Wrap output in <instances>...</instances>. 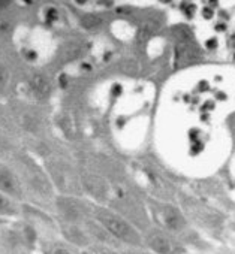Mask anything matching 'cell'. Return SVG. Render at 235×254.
<instances>
[{"label":"cell","instance_id":"4","mask_svg":"<svg viewBox=\"0 0 235 254\" xmlns=\"http://www.w3.org/2000/svg\"><path fill=\"white\" fill-rule=\"evenodd\" d=\"M0 189L8 191V193H17V184L14 175L6 171V169H0Z\"/></svg>","mask_w":235,"mask_h":254},{"label":"cell","instance_id":"6","mask_svg":"<svg viewBox=\"0 0 235 254\" xmlns=\"http://www.w3.org/2000/svg\"><path fill=\"white\" fill-rule=\"evenodd\" d=\"M54 254H71L68 250H65V248H57L56 251H54Z\"/></svg>","mask_w":235,"mask_h":254},{"label":"cell","instance_id":"1","mask_svg":"<svg viewBox=\"0 0 235 254\" xmlns=\"http://www.w3.org/2000/svg\"><path fill=\"white\" fill-rule=\"evenodd\" d=\"M97 218L100 220V223L117 238H120L123 241H128L131 244H138L140 242V236L138 233L134 230L132 226H129L125 220H122L120 217H117L108 211H100L97 214Z\"/></svg>","mask_w":235,"mask_h":254},{"label":"cell","instance_id":"2","mask_svg":"<svg viewBox=\"0 0 235 254\" xmlns=\"http://www.w3.org/2000/svg\"><path fill=\"white\" fill-rule=\"evenodd\" d=\"M147 242L159 254H177V251H178L177 245L168 236H165V235H162L159 232L150 233L149 238H147Z\"/></svg>","mask_w":235,"mask_h":254},{"label":"cell","instance_id":"3","mask_svg":"<svg viewBox=\"0 0 235 254\" xmlns=\"http://www.w3.org/2000/svg\"><path fill=\"white\" fill-rule=\"evenodd\" d=\"M162 217H163V223L172 230H180L184 226L183 215L178 212V209H175L172 206H165L162 211Z\"/></svg>","mask_w":235,"mask_h":254},{"label":"cell","instance_id":"5","mask_svg":"<svg viewBox=\"0 0 235 254\" xmlns=\"http://www.w3.org/2000/svg\"><path fill=\"white\" fill-rule=\"evenodd\" d=\"M6 211H12L11 202L3 194H0V212H6Z\"/></svg>","mask_w":235,"mask_h":254}]
</instances>
